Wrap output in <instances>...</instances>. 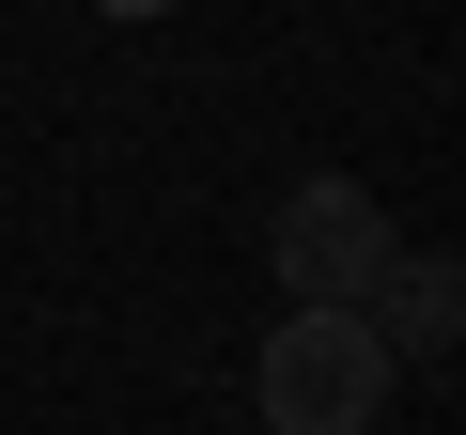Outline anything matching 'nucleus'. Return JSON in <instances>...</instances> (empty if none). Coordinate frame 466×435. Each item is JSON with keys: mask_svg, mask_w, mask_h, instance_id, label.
<instances>
[{"mask_svg": "<svg viewBox=\"0 0 466 435\" xmlns=\"http://www.w3.org/2000/svg\"><path fill=\"white\" fill-rule=\"evenodd\" d=\"M94 16H125V32H140V16H171V0H94Z\"/></svg>", "mask_w": 466, "mask_h": 435, "instance_id": "20e7f679", "label": "nucleus"}, {"mask_svg": "<svg viewBox=\"0 0 466 435\" xmlns=\"http://www.w3.org/2000/svg\"><path fill=\"white\" fill-rule=\"evenodd\" d=\"M265 265L296 280V311H373V280H389L404 249H389V202H373V187L311 171V187L280 202V234H265Z\"/></svg>", "mask_w": 466, "mask_h": 435, "instance_id": "f03ea898", "label": "nucleus"}, {"mask_svg": "<svg viewBox=\"0 0 466 435\" xmlns=\"http://www.w3.org/2000/svg\"><path fill=\"white\" fill-rule=\"evenodd\" d=\"M358 327H373V342H389V358H435V342H451V265H389V280H373V311H358Z\"/></svg>", "mask_w": 466, "mask_h": 435, "instance_id": "7ed1b4c3", "label": "nucleus"}, {"mask_svg": "<svg viewBox=\"0 0 466 435\" xmlns=\"http://www.w3.org/2000/svg\"><path fill=\"white\" fill-rule=\"evenodd\" d=\"M389 373L404 358L358 311H280L265 358H249V404H265V435H373L389 420Z\"/></svg>", "mask_w": 466, "mask_h": 435, "instance_id": "f257e3e1", "label": "nucleus"}]
</instances>
